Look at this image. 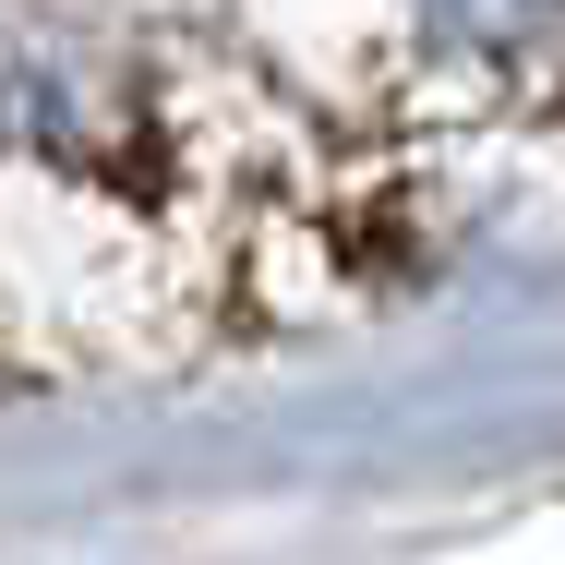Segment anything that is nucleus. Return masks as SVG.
I'll use <instances>...</instances> for the list:
<instances>
[{
  "label": "nucleus",
  "instance_id": "obj_1",
  "mask_svg": "<svg viewBox=\"0 0 565 565\" xmlns=\"http://www.w3.org/2000/svg\"><path fill=\"white\" fill-rule=\"evenodd\" d=\"M422 12L446 24L457 49H518V36H530V24L554 12V0H422Z\"/></svg>",
  "mask_w": 565,
  "mask_h": 565
}]
</instances>
